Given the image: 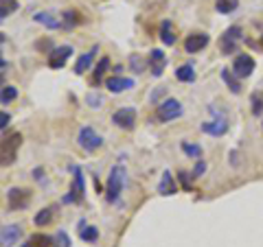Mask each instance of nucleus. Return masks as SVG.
Here are the masks:
<instances>
[{
    "mask_svg": "<svg viewBox=\"0 0 263 247\" xmlns=\"http://www.w3.org/2000/svg\"><path fill=\"white\" fill-rule=\"evenodd\" d=\"M22 147V134L13 131L9 136H0V167H11L18 158V149Z\"/></svg>",
    "mask_w": 263,
    "mask_h": 247,
    "instance_id": "1",
    "label": "nucleus"
},
{
    "mask_svg": "<svg viewBox=\"0 0 263 247\" xmlns=\"http://www.w3.org/2000/svg\"><path fill=\"white\" fill-rule=\"evenodd\" d=\"M127 182V171L125 167H121V164H117V167H112L110 171V177H108V186H105V197H108V201H117L119 195L123 191V186H125Z\"/></svg>",
    "mask_w": 263,
    "mask_h": 247,
    "instance_id": "2",
    "label": "nucleus"
},
{
    "mask_svg": "<svg viewBox=\"0 0 263 247\" xmlns=\"http://www.w3.org/2000/svg\"><path fill=\"white\" fill-rule=\"evenodd\" d=\"M182 103L178 101V98H164L162 103H158V108H156V118L160 122H169V120H176L182 116Z\"/></svg>",
    "mask_w": 263,
    "mask_h": 247,
    "instance_id": "3",
    "label": "nucleus"
},
{
    "mask_svg": "<svg viewBox=\"0 0 263 247\" xmlns=\"http://www.w3.org/2000/svg\"><path fill=\"white\" fill-rule=\"evenodd\" d=\"M31 201V191L29 188H9L7 191V205H9V210H22L27 208V203Z\"/></svg>",
    "mask_w": 263,
    "mask_h": 247,
    "instance_id": "4",
    "label": "nucleus"
},
{
    "mask_svg": "<svg viewBox=\"0 0 263 247\" xmlns=\"http://www.w3.org/2000/svg\"><path fill=\"white\" fill-rule=\"evenodd\" d=\"M252 70H254V59L248 55V53H239L233 59V72H235V77H250L252 75Z\"/></svg>",
    "mask_w": 263,
    "mask_h": 247,
    "instance_id": "5",
    "label": "nucleus"
},
{
    "mask_svg": "<svg viewBox=\"0 0 263 247\" xmlns=\"http://www.w3.org/2000/svg\"><path fill=\"white\" fill-rule=\"evenodd\" d=\"M77 142L84 147L86 151H97L99 147L103 145V140H101V136L97 134V131L92 129V127H84L79 131V138H77Z\"/></svg>",
    "mask_w": 263,
    "mask_h": 247,
    "instance_id": "6",
    "label": "nucleus"
},
{
    "mask_svg": "<svg viewBox=\"0 0 263 247\" xmlns=\"http://www.w3.org/2000/svg\"><path fill=\"white\" fill-rule=\"evenodd\" d=\"M70 55H72V46H57L48 53V66H51L53 70H60L66 66V61L70 59Z\"/></svg>",
    "mask_w": 263,
    "mask_h": 247,
    "instance_id": "7",
    "label": "nucleus"
},
{
    "mask_svg": "<svg viewBox=\"0 0 263 247\" xmlns=\"http://www.w3.org/2000/svg\"><path fill=\"white\" fill-rule=\"evenodd\" d=\"M112 122L121 129H132L136 122V110L134 108H121L112 114Z\"/></svg>",
    "mask_w": 263,
    "mask_h": 247,
    "instance_id": "8",
    "label": "nucleus"
},
{
    "mask_svg": "<svg viewBox=\"0 0 263 247\" xmlns=\"http://www.w3.org/2000/svg\"><path fill=\"white\" fill-rule=\"evenodd\" d=\"M239 37H241V29H239V27H230V29H226V31H224V35H221V42H219L221 51H224L226 55L235 53V51H237V39H239Z\"/></svg>",
    "mask_w": 263,
    "mask_h": 247,
    "instance_id": "9",
    "label": "nucleus"
},
{
    "mask_svg": "<svg viewBox=\"0 0 263 247\" xmlns=\"http://www.w3.org/2000/svg\"><path fill=\"white\" fill-rule=\"evenodd\" d=\"M209 46V35L206 33H191V35H186L184 39V51L186 53H200L202 48Z\"/></svg>",
    "mask_w": 263,
    "mask_h": 247,
    "instance_id": "10",
    "label": "nucleus"
},
{
    "mask_svg": "<svg viewBox=\"0 0 263 247\" xmlns=\"http://www.w3.org/2000/svg\"><path fill=\"white\" fill-rule=\"evenodd\" d=\"M84 193H86V188H84V175H81L79 169H75V184H72V191H70V195H66L62 201L64 203L81 201V199H84Z\"/></svg>",
    "mask_w": 263,
    "mask_h": 247,
    "instance_id": "11",
    "label": "nucleus"
},
{
    "mask_svg": "<svg viewBox=\"0 0 263 247\" xmlns=\"http://www.w3.org/2000/svg\"><path fill=\"white\" fill-rule=\"evenodd\" d=\"M22 230L20 225H7L0 230V247H13L15 243L20 241Z\"/></svg>",
    "mask_w": 263,
    "mask_h": 247,
    "instance_id": "12",
    "label": "nucleus"
},
{
    "mask_svg": "<svg viewBox=\"0 0 263 247\" xmlns=\"http://www.w3.org/2000/svg\"><path fill=\"white\" fill-rule=\"evenodd\" d=\"M164 66H167V57H164L162 51H158V48H154V51L149 53V70L154 77H160Z\"/></svg>",
    "mask_w": 263,
    "mask_h": 247,
    "instance_id": "13",
    "label": "nucleus"
},
{
    "mask_svg": "<svg viewBox=\"0 0 263 247\" xmlns=\"http://www.w3.org/2000/svg\"><path fill=\"white\" fill-rule=\"evenodd\" d=\"M105 88L110 90V92L119 94V92H125V90L134 88V79H127V77H110L108 81H105Z\"/></svg>",
    "mask_w": 263,
    "mask_h": 247,
    "instance_id": "14",
    "label": "nucleus"
},
{
    "mask_svg": "<svg viewBox=\"0 0 263 247\" xmlns=\"http://www.w3.org/2000/svg\"><path fill=\"white\" fill-rule=\"evenodd\" d=\"M226 129H228L226 118H217V120H211V122H202V131H204V134H211V136H224Z\"/></svg>",
    "mask_w": 263,
    "mask_h": 247,
    "instance_id": "15",
    "label": "nucleus"
},
{
    "mask_svg": "<svg viewBox=\"0 0 263 247\" xmlns=\"http://www.w3.org/2000/svg\"><path fill=\"white\" fill-rule=\"evenodd\" d=\"M97 53H99V46H92L88 53H84V55L79 57L77 64H75V72H77V75H84V72L90 68V66H92V59H95Z\"/></svg>",
    "mask_w": 263,
    "mask_h": 247,
    "instance_id": "16",
    "label": "nucleus"
},
{
    "mask_svg": "<svg viewBox=\"0 0 263 247\" xmlns=\"http://www.w3.org/2000/svg\"><path fill=\"white\" fill-rule=\"evenodd\" d=\"M158 193L160 195H176L178 193L176 179H174V175H171L169 171L162 173V179H160V184H158Z\"/></svg>",
    "mask_w": 263,
    "mask_h": 247,
    "instance_id": "17",
    "label": "nucleus"
},
{
    "mask_svg": "<svg viewBox=\"0 0 263 247\" xmlns=\"http://www.w3.org/2000/svg\"><path fill=\"white\" fill-rule=\"evenodd\" d=\"M160 42L167 44V46L176 44V33H174V24H171V22H162V27H160Z\"/></svg>",
    "mask_w": 263,
    "mask_h": 247,
    "instance_id": "18",
    "label": "nucleus"
},
{
    "mask_svg": "<svg viewBox=\"0 0 263 247\" xmlns=\"http://www.w3.org/2000/svg\"><path fill=\"white\" fill-rule=\"evenodd\" d=\"M35 22L44 24L46 29H60V27H62V20H55V18H53V13H48V11H40V13H35Z\"/></svg>",
    "mask_w": 263,
    "mask_h": 247,
    "instance_id": "19",
    "label": "nucleus"
},
{
    "mask_svg": "<svg viewBox=\"0 0 263 247\" xmlns=\"http://www.w3.org/2000/svg\"><path fill=\"white\" fill-rule=\"evenodd\" d=\"M176 79L178 81H182V84H193L195 81V70H193V66H180V68L176 70Z\"/></svg>",
    "mask_w": 263,
    "mask_h": 247,
    "instance_id": "20",
    "label": "nucleus"
},
{
    "mask_svg": "<svg viewBox=\"0 0 263 247\" xmlns=\"http://www.w3.org/2000/svg\"><path fill=\"white\" fill-rule=\"evenodd\" d=\"M79 20H81L79 11L68 9V11H64V15H62V27H66V29H75L77 24H79Z\"/></svg>",
    "mask_w": 263,
    "mask_h": 247,
    "instance_id": "21",
    "label": "nucleus"
},
{
    "mask_svg": "<svg viewBox=\"0 0 263 247\" xmlns=\"http://www.w3.org/2000/svg\"><path fill=\"white\" fill-rule=\"evenodd\" d=\"M221 79H224V84L228 86L230 92H235V94L241 92V84L233 77V72H230V70H221Z\"/></svg>",
    "mask_w": 263,
    "mask_h": 247,
    "instance_id": "22",
    "label": "nucleus"
},
{
    "mask_svg": "<svg viewBox=\"0 0 263 247\" xmlns=\"http://www.w3.org/2000/svg\"><path fill=\"white\" fill-rule=\"evenodd\" d=\"M18 11V0H0V22L9 18V13Z\"/></svg>",
    "mask_w": 263,
    "mask_h": 247,
    "instance_id": "23",
    "label": "nucleus"
},
{
    "mask_svg": "<svg viewBox=\"0 0 263 247\" xmlns=\"http://www.w3.org/2000/svg\"><path fill=\"white\" fill-rule=\"evenodd\" d=\"M108 68H110V59H108V57H101V61H99L95 75H92V84L95 86L101 84V79H103V75H105V70H108Z\"/></svg>",
    "mask_w": 263,
    "mask_h": 247,
    "instance_id": "24",
    "label": "nucleus"
},
{
    "mask_svg": "<svg viewBox=\"0 0 263 247\" xmlns=\"http://www.w3.org/2000/svg\"><path fill=\"white\" fill-rule=\"evenodd\" d=\"M79 238H81V241H86V243H95L97 238H99V230H97L95 225L81 228V230H79Z\"/></svg>",
    "mask_w": 263,
    "mask_h": 247,
    "instance_id": "25",
    "label": "nucleus"
},
{
    "mask_svg": "<svg viewBox=\"0 0 263 247\" xmlns=\"http://www.w3.org/2000/svg\"><path fill=\"white\" fill-rule=\"evenodd\" d=\"M33 221H35V225H37V228H44V225H48V223H51V221H53V210H51V208L40 210Z\"/></svg>",
    "mask_w": 263,
    "mask_h": 247,
    "instance_id": "26",
    "label": "nucleus"
},
{
    "mask_svg": "<svg viewBox=\"0 0 263 247\" xmlns=\"http://www.w3.org/2000/svg\"><path fill=\"white\" fill-rule=\"evenodd\" d=\"M237 5H239V0H217L215 3V9L219 13H233L237 9Z\"/></svg>",
    "mask_w": 263,
    "mask_h": 247,
    "instance_id": "27",
    "label": "nucleus"
},
{
    "mask_svg": "<svg viewBox=\"0 0 263 247\" xmlns=\"http://www.w3.org/2000/svg\"><path fill=\"white\" fill-rule=\"evenodd\" d=\"M18 98V88H13V86H7L3 88V92H0V103L7 105V103H11Z\"/></svg>",
    "mask_w": 263,
    "mask_h": 247,
    "instance_id": "28",
    "label": "nucleus"
},
{
    "mask_svg": "<svg viewBox=\"0 0 263 247\" xmlns=\"http://www.w3.org/2000/svg\"><path fill=\"white\" fill-rule=\"evenodd\" d=\"M182 151L189 155V158H193V160H200L202 158V147H197V145L182 142Z\"/></svg>",
    "mask_w": 263,
    "mask_h": 247,
    "instance_id": "29",
    "label": "nucleus"
},
{
    "mask_svg": "<svg viewBox=\"0 0 263 247\" xmlns=\"http://www.w3.org/2000/svg\"><path fill=\"white\" fill-rule=\"evenodd\" d=\"M250 103H252V114L254 116H259V114L263 112V92H254L252 98H250Z\"/></svg>",
    "mask_w": 263,
    "mask_h": 247,
    "instance_id": "30",
    "label": "nucleus"
},
{
    "mask_svg": "<svg viewBox=\"0 0 263 247\" xmlns=\"http://www.w3.org/2000/svg\"><path fill=\"white\" fill-rule=\"evenodd\" d=\"M31 243L35 245V247H51L53 238H48V236H42V234H35V236H31Z\"/></svg>",
    "mask_w": 263,
    "mask_h": 247,
    "instance_id": "31",
    "label": "nucleus"
},
{
    "mask_svg": "<svg viewBox=\"0 0 263 247\" xmlns=\"http://www.w3.org/2000/svg\"><path fill=\"white\" fill-rule=\"evenodd\" d=\"M204 171H206V162H204V160H197L195 169H193V173H191V177H202Z\"/></svg>",
    "mask_w": 263,
    "mask_h": 247,
    "instance_id": "32",
    "label": "nucleus"
},
{
    "mask_svg": "<svg viewBox=\"0 0 263 247\" xmlns=\"http://www.w3.org/2000/svg\"><path fill=\"white\" fill-rule=\"evenodd\" d=\"M86 101L90 103V108H101V103H103V98L99 96V94H88Z\"/></svg>",
    "mask_w": 263,
    "mask_h": 247,
    "instance_id": "33",
    "label": "nucleus"
},
{
    "mask_svg": "<svg viewBox=\"0 0 263 247\" xmlns=\"http://www.w3.org/2000/svg\"><path fill=\"white\" fill-rule=\"evenodd\" d=\"M9 122H11V116H9L7 112L0 110V129H5L7 125H9Z\"/></svg>",
    "mask_w": 263,
    "mask_h": 247,
    "instance_id": "34",
    "label": "nucleus"
},
{
    "mask_svg": "<svg viewBox=\"0 0 263 247\" xmlns=\"http://www.w3.org/2000/svg\"><path fill=\"white\" fill-rule=\"evenodd\" d=\"M57 241L62 243V247H70V243H68V236H66V232H60V234H57Z\"/></svg>",
    "mask_w": 263,
    "mask_h": 247,
    "instance_id": "35",
    "label": "nucleus"
},
{
    "mask_svg": "<svg viewBox=\"0 0 263 247\" xmlns=\"http://www.w3.org/2000/svg\"><path fill=\"white\" fill-rule=\"evenodd\" d=\"M178 175H180V182H182L186 188H191V184H189V173H184V171H180L178 173Z\"/></svg>",
    "mask_w": 263,
    "mask_h": 247,
    "instance_id": "36",
    "label": "nucleus"
},
{
    "mask_svg": "<svg viewBox=\"0 0 263 247\" xmlns=\"http://www.w3.org/2000/svg\"><path fill=\"white\" fill-rule=\"evenodd\" d=\"M162 92H164V90H162V88H160V90H156V92L152 94V101H156V98H158V96H160Z\"/></svg>",
    "mask_w": 263,
    "mask_h": 247,
    "instance_id": "37",
    "label": "nucleus"
},
{
    "mask_svg": "<svg viewBox=\"0 0 263 247\" xmlns=\"http://www.w3.org/2000/svg\"><path fill=\"white\" fill-rule=\"evenodd\" d=\"M5 66H7V61L3 59V55H0V68H5Z\"/></svg>",
    "mask_w": 263,
    "mask_h": 247,
    "instance_id": "38",
    "label": "nucleus"
},
{
    "mask_svg": "<svg viewBox=\"0 0 263 247\" xmlns=\"http://www.w3.org/2000/svg\"><path fill=\"white\" fill-rule=\"evenodd\" d=\"M3 84H5V75L0 72V88H3Z\"/></svg>",
    "mask_w": 263,
    "mask_h": 247,
    "instance_id": "39",
    "label": "nucleus"
},
{
    "mask_svg": "<svg viewBox=\"0 0 263 247\" xmlns=\"http://www.w3.org/2000/svg\"><path fill=\"white\" fill-rule=\"evenodd\" d=\"M22 247H35V245H33V243H31V241H29V243H27V245H22Z\"/></svg>",
    "mask_w": 263,
    "mask_h": 247,
    "instance_id": "40",
    "label": "nucleus"
},
{
    "mask_svg": "<svg viewBox=\"0 0 263 247\" xmlns=\"http://www.w3.org/2000/svg\"><path fill=\"white\" fill-rule=\"evenodd\" d=\"M261 48H263V35H261Z\"/></svg>",
    "mask_w": 263,
    "mask_h": 247,
    "instance_id": "41",
    "label": "nucleus"
},
{
    "mask_svg": "<svg viewBox=\"0 0 263 247\" xmlns=\"http://www.w3.org/2000/svg\"><path fill=\"white\" fill-rule=\"evenodd\" d=\"M261 129H263V122H261Z\"/></svg>",
    "mask_w": 263,
    "mask_h": 247,
    "instance_id": "42",
    "label": "nucleus"
}]
</instances>
